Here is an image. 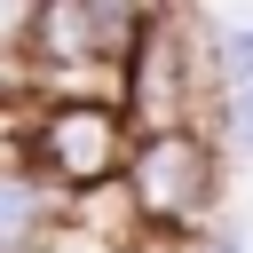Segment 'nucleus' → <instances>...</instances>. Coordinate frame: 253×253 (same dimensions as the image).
I'll use <instances>...</instances> for the list:
<instances>
[{"mask_svg":"<svg viewBox=\"0 0 253 253\" xmlns=\"http://www.w3.org/2000/svg\"><path fill=\"white\" fill-rule=\"evenodd\" d=\"M221 174H229V150L206 134V126H182V134H134V158H126V213L134 229L166 253V245H198L213 237L221 221Z\"/></svg>","mask_w":253,"mask_h":253,"instance_id":"obj_2","label":"nucleus"},{"mask_svg":"<svg viewBox=\"0 0 253 253\" xmlns=\"http://www.w3.org/2000/svg\"><path fill=\"white\" fill-rule=\"evenodd\" d=\"M213 142H221L229 158H253V87H237V95L221 103V126H213Z\"/></svg>","mask_w":253,"mask_h":253,"instance_id":"obj_4","label":"nucleus"},{"mask_svg":"<svg viewBox=\"0 0 253 253\" xmlns=\"http://www.w3.org/2000/svg\"><path fill=\"white\" fill-rule=\"evenodd\" d=\"M79 198L71 190H55L47 174H32V166H0V253H55L71 229H79Z\"/></svg>","mask_w":253,"mask_h":253,"instance_id":"obj_3","label":"nucleus"},{"mask_svg":"<svg viewBox=\"0 0 253 253\" xmlns=\"http://www.w3.org/2000/svg\"><path fill=\"white\" fill-rule=\"evenodd\" d=\"M8 158L95 206L126 182L134 126L119 95H8Z\"/></svg>","mask_w":253,"mask_h":253,"instance_id":"obj_1","label":"nucleus"},{"mask_svg":"<svg viewBox=\"0 0 253 253\" xmlns=\"http://www.w3.org/2000/svg\"><path fill=\"white\" fill-rule=\"evenodd\" d=\"M190 253H245V237H237V229H213V237H198Z\"/></svg>","mask_w":253,"mask_h":253,"instance_id":"obj_5","label":"nucleus"}]
</instances>
